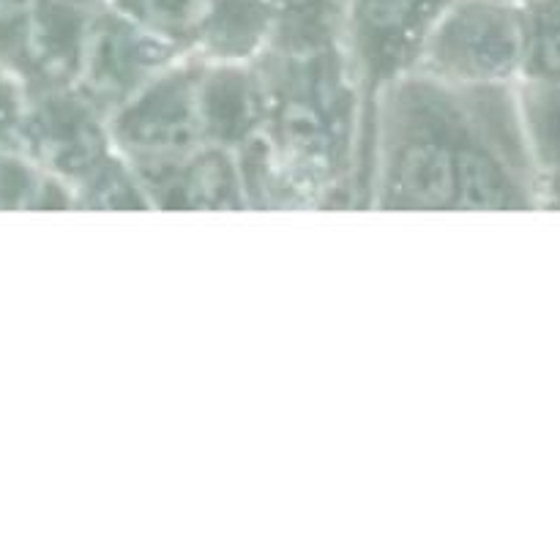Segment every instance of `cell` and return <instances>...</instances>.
I'll return each instance as SVG.
<instances>
[{
    "mask_svg": "<svg viewBox=\"0 0 560 560\" xmlns=\"http://www.w3.org/2000/svg\"><path fill=\"white\" fill-rule=\"evenodd\" d=\"M255 66L262 129L235 151L249 208L355 211L361 98L345 49L273 47Z\"/></svg>",
    "mask_w": 560,
    "mask_h": 560,
    "instance_id": "obj_1",
    "label": "cell"
},
{
    "mask_svg": "<svg viewBox=\"0 0 560 560\" xmlns=\"http://www.w3.org/2000/svg\"><path fill=\"white\" fill-rule=\"evenodd\" d=\"M202 69L206 60L184 55L109 115L115 151L140 178L173 167L208 145Z\"/></svg>",
    "mask_w": 560,
    "mask_h": 560,
    "instance_id": "obj_5",
    "label": "cell"
},
{
    "mask_svg": "<svg viewBox=\"0 0 560 560\" xmlns=\"http://www.w3.org/2000/svg\"><path fill=\"white\" fill-rule=\"evenodd\" d=\"M528 49L523 80L560 85V0H525Z\"/></svg>",
    "mask_w": 560,
    "mask_h": 560,
    "instance_id": "obj_13",
    "label": "cell"
},
{
    "mask_svg": "<svg viewBox=\"0 0 560 560\" xmlns=\"http://www.w3.org/2000/svg\"><path fill=\"white\" fill-rule=\"evenodd\" d=\"M266 5L277 20L273 47H342L348 0H266Z\"/></svg>",
    "mask_w": 560,
    "mask_h": 560,
    "instance_id": "obj_11",
    "label": "cell"
},
{
    "mask_svg": "<svg viewBox=\"0 0 560 560\" xmlns=\"http://www.w3.org/2000/svg\"><path fill=\"white\" fill-rule=\"evenodd\" d=\"M202 120L213 145L238 151L262 129V82L255 63H208L202 69Z\"/></svg>",
    "mask_w": 560,
    "mask_h": 560,
    "instance_id": "obj_9",
    "label": "cell"
},
{
    "mask_svg": "<svg viewBox=\"0 0 560 560\" xmlns=\"http://www.w3.org/2000/svg\"><path fill=\"white\" fill-rule=\"evenodd\" d=\"M541 211H560V156L541 167Z\"/></svg>",
    "mask_w": 560,
    "mask_h": 560,
    "instance_id": "obj_15",
    "label": "cell"
},
{
    "mask_svg": "<svg viewBox=\"0 0 560 560\" xmlns=\"http://www.w3.org/2000/svg\"><path fill=\"white\" fill-rule=\"evenodd\" d=\"M454 0H348L342 49L361 98L355 211H366L370 137L383 93L413 74L432 31Z\"/></svg>",
    "mask_w": 560,
    "mask_h": 560,
    "instance_id": "obj_4",
    "label": "cell"
},
{
    "mask_svg": "<svg viewBox=\"0 0 560 560\" xmlns=\"http://www.w3.org/2000/svg\"><path fill=\"white\" fill-rule=\"evenodd\" d=\"M277 38L266 0H211L202 11L189 52L208 63H257Z\"/></svg>",
    "mask_w": 560,
    "mask_h": 560,
    "instance_id": "obj_10",
    "label": "cell"
},
{
    "mask_svg": "<svg viewBox=\"0 0 560 560\" xmlns=\"http://www.w3.org/2000/svg\"><path fill=\"white\" fill-rule=\"evenodd\" d=\"M525 0H454L419 69L452 85H509L525 77Z\"/></svg>",
    "mask_w": 560,
    "mask_h": 560,
    "instance_id": "obj_6",
    "label": "cell"
},
{
    "mask_svg": "<svg viewBox=\"0 0 560 560\" xmlns=\"http://www.w3.org/2000/svg\"><path fill=\"white\" fill-rule=\"evenodd\" d=\"M74 191H80L82 206L96 211H153L145 184L118 151L102 167L93 170Z\"/></svg>",
    "mask_w": 560,
    "mask_h": 560,
    "instance_id": "obj_12",
    "label": "cell"
},
{
    "mask_svg": "<svg viewBox=\"0 0 560 560\" xmlns=\"http://www.w3.org/2000/svg\"><path fill=\"white\" fill-rule=\"evenodd\" d=\"M109 3L118 5L124 14L145 25L156 36L167 38L189 52L191 33L211 0H109Z\"/></svg>",
    "mask_w": 560,
    "mask_h": 560,
    "instance_id": "obj_14",
    "label": "cell"
},
{
    "mask_svg": "<svg viewBox=\"0 0 560 560\" xmlns=\"http://www.w3.org/2000/svg\"><path fill=\"white\" fill-rule=\"evenodd\" d=\"M189 55L178 44L156 36L129 14L102 0L88 33L85 55L74 88L104 115H113L167 66Z\"/></svg>",
    "mask_w": 560,
    "mask_h": 560,
    "instance_id": "obj_7",
    "label": "cell"
},
{
    "mask_svg": "<svg viewBox=\"0 0 560 560\" xmlns=\"http://www.w3.org/2000/svg\"><path fill=\"white\" fill-rule=\"evenodd\" d=\"M142 184L156 211H252L238 153L213 142Z\"/></svg>",
    "mask_w": 560,
    "mask_h": 560,
    "instance_id": "obj_8",
    "label": "cell"
},
{
    "mask_svg": "<svg viewBox=\"0 0 560 560\" xmlns=\"http://www.w3.org/2000/svg\"><path fill=\"white\" fill-rule=\"evenodd\" d=\"M459 91L457 211H541V164L525 126L520 82Z\"/></svg>",
    "mask_w": 560,
    "mask_h": 560,
    "instance_id": "obj_3",
    "label": "cell"
},
{
    "mask_svg": "<svg viewBox=\"0 0 560 560\" xmlns=\"http://www.w3.org/2000/svg\"><path fill=\"white\" fill-rule=\"evenodd\" d=\"M463 91L416 69L383 93L372 120L366 211H457Z\"/></svg>",
    "mask_w": 560,
    "mask_h": 560,
    "instance_id": "obj_2",
    "label": "cell"
}]
</instances>
